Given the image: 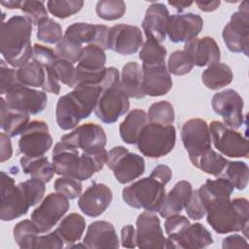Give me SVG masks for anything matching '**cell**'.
I'll use <instances>...</instances> for the list:
<instances>
[{"instance_id":"1","label":"cell","mask_w":249,"mask_h":249,"mask_svg":"<svg viewBox=\"0 0 249 249\" xmlns=\"http://www.w3.org/2000/svg\"><path fill=\"white\" fill-rule=\"evenodd\" d=\"M206 210V221L218 233L241 231L248 236L249 203L244 197L231 196L201 198Z\"/></svg>"},{"instance_id":"2","label":"cell","mask_w":249,"mask_h":249,"mask_svg":"<svg viewBox=\"0 0 249 249\" xmlns=\"http://www.w3.org/2000/svg\"><path fill=\"white\" fill-rule=\"evenodd\" d=\"M32 22L25 16H14L1 24L0 52L12 67H21L32 59Z\"/></svg>"},{"instance_id":"3","label":"cell","mask_w":249,"mask_h":249,"mask_svg":"<svg viewBox=\"0 0 249 249\" xmlns=\"http://www.w3.org/2000/svg\"><path fill=\"white\" fill-rule=\"evenodd\" d=\"M101 91L100 86L85 85L77 86L72 91L60 96L55 107L57 125L63 130L77 127L94 110Z\"/></svg>"},{"instance_id":"4","label":"cell","mask_w":249,"mask_h":249,"mask_svg":"<svg viewBox=\"0 0 249 249\" xmlns=\"http://www.w3.org/2000/svg\"><path fill=\"white\" fill-rule=\"evenodd\" d=\"M164 186L152 176L145 177L124 188L123 199L133 208L159 212L166 195Z\"/></svg>"},{"instance_id":"5","label":"cell","mask_w":249,"mask_h":249,"mask_svg":"<svg viewBox=\"0 0 249 249\" xmlns=\"http://www.w3.org/2000/svg\"><path fill=\"white\" fill-rule=\"evenodd\" d=\"M176 130L171 125H160L148 123L143 128L138 141L139 152L151 159H158L168 155L174 148Z\"/></svg>"},{"instance_id":"6","label":"cell","mask_w":249,"mask_h":249,"mask_svg":"<svg viewBox=\"0 0 249 249\" xmlns=\"http://www.w3.org/2000/svg\"><path fill=\"white\" fill-rule=\"evenodd\" d=\"M106 164L121 184L134 181L145 171L144 159L135 153H130L124 146H116L107 152Z\"/></svg>"},{"instance_id":"7","label":"cell","mask_w":249,"mask_h":249,"mask_svg":"<svg viewBox=\"0 0 249 249\" xmlns=\"http://www.w3.org/2000/svg\"><path fill=\"white\" fill-rule=\"evenodd\" d=\"M129 97L121 88L120 81L106 86L97 100L94 114L104 124H114L127 113L129 109Z\"/></svg>"},{"instance_id":"8","label":"cell","mask_w":249,"mask_h":249,"mask_svg":"<svg viewBox=\"0 0 249 249\" xmlns=\"http://www.w3.org/2000/svg\"><path fill=\"white\" fill-rule=\"evenodd\" d=\"M224 43L232 53H242L246 56L249 50V10L243 1L238 11L233 13L222 32Z\"/></svg>"},{"instance_id":"9","label":"cell","mask_w":249,"mask_h":249,"mask_svg":"<svg viewBox=\"0 0 249 249\" xmlns=\"http://www.w3.org/2000/svg\"><path fill=\"white\" fill-rule=\"evenodd\" d=\"M208 127L211 142L219 152L230 158H248V142L241 133L219 121L211 122Z\"/></svg>"},{"instance_id":"10","label":"cell","mask_w":249,"mask_h":249,"mask_svg":"<svg viewBox=\"0 0 249 249\" xmlns=\"http://www.w3.org/2000/svg\"><path fill=\"white\" fill-rule=\"evenodd\" d=\"M30 205L18 185L5 171H1V206L0 219L13 221L25 215Z\"/></svg>"},{"instance_id":"11","label":"cell","mask_w":249,"mask_h":249,"mask_svg":"<svg viewBox=\"0 0 249 249\" xmlns=\"http://www.w3.org/2000/svg\"><path fill=\"white\" fill-rule=\"evenodd\" d=\"M60 142L68 147L87 153H97L105 149L107 136L104 128L94 123H87L63 135Z\"/></svg>"},{"instance_id":"12","label":"cell","mask_w":249,"mask_h":249,"mask_svg":"<svg viewBox=\"0 0 249 249\" xmlns=\"http://www.w3.org/2000/svg\"><path fill=\"white\" fill-rule=\"evenodd\" d=\"M53 145V137L44 121H31L20 133L18 150L24 157L44 156Z\"/></svg>"},{"instance_id":"13","label":"cell","mask_w":249,"mask_h":249,"mask_svg":"<svg viewBox=\"0 0 249 249\" xmlns=\"http://www.w3.org/2000/svg\"><path fill=\"white\" fill-rule=\"evenodd\" d=\"M181 139L193 164L204 152L211 149L208 124L204 120L199 118L188 120L183 124Z\"/></svg>"},{"instance_id":"14","label":"cell","mask_w":249,"mask_h":249,"mask_svg":"<svg viewBox=\"0 0 249 249\" xmlns=\"http://www.w3.org/2000/svg\"><path fill=\"white\" fill-rule=\"evenodd\" d=\"M69 209V201L59 193L49 194L31 213V220L41 233H48Z\"/></svg>"},{"instance_id":"15","label":"cell","mask_w":249,"mask_h":249,"mask_svg":"<svg viewBox=\"0 0 249 249\" xmlns=\"http://www.w3.org/2000/svg\"><path fill=\"white\" fill-rule=\"evenodd\" d=\"M211 106L230 128L236 129L243 124V99L237 91L227 89L215 93L211 100Z\"/></svg>"},{"instance_id":"16","label":"cell","mask_w":249,"mask_h":249,"mask_svg":"<svg viewBox=\"0 0 249 249\" xmlns=\"http://www.w3.org/2000/svg\"><path fill=\"white\" fill-rule=\"evenodd\" d=\"M9 108L37 115L42 113L48 103L45 91L37 90L21 85L20 83L13 87L4 96Z\"/></svg>"},{"instance_id":"17","label":"cell","mask_w":249,"mask_h":249,"mask_svg":"<svg viewBox=\"0 0 249 249\" xmlns=\"http://www.w3.org/2000/svg\"><path fill=\"white\" fill-rule=\"evenodd\" d=\"M142 45L143 35L139 27L129 24H117L109 28L107 47L117 53L133 54Z\"/></svg>"},{"instance_id":"18","label":"cell","mask_w":249,"mask_h":249,"mask_svg":"<svg viewBox=\"0 0 249 249\" xmlns=\"http://www.w3.org/2000/svg\"><path fill=\"white\" fill-rule=\"evenodd\" d=\"M137 247L142 249L164 248L166 238L163 235L159 217L154 212L144 211L136 219Z\"/></svg>"},{"instance_id":"19","label":"cell","mask_w":249,"mask_h":249,"mask_svg":"<svg viewBox=\"0 0 249 249\" xmlns=\"http://www.w3.org/2000/svg\"><path fill=\"white\" fill-rule=\"evenodd\" d=\"M203 28L202 18L194 13L175 14L169 17L167 35L172 43L189 42L200 33Z\"/></svg>"},{"instance_id":"20","label":"cell","mask_w":249,"mask_h":249,"mask_svg":"<svg viewBox=\"0 0 249 249\" xmlns=\"http://www.w3.org/2000/svg\"><path fill=\"white\" fill-rule=\"evenodd\" d=\"M113 199L111 189L102 183H92L79 197L80 210L89 217H98L109 207Z\"/></svg>"},{"instance_id":"21","label":"cell","mask_w":249,"mask_h":249,"mask_svg":"<svg viewBox=\"0 0 249 249\" xmlns=\"http://www.w3.org/2000/svg\"><path fill=\"white\" fill-rule=\"evenodd\" d=\"M184 51L191 57L194 65L198 67L210 66L220 62L221 53L216 41L210 36L195 38L187 42Z\"/></svg>"},{"instance_id":"22","label":"cell","mask_w":249,"mask_h":249,"mask_svg":"<svg viewBox=\"0 0 249 249\" xmlns=\"http://www.w3.org/2000/svg\"><path fill=\"white\" fill-rule=\"evenodd\" d=\"M109 27L103 24H90L88 22H75L69 25L63 36L70 38L79 44H93L104 51L107 47Z\"/></svg>"},{"instance_id":"23","label":"cell","mask_w":249,"mask_h":249,"mask_svg":"<svg viewBox=\"0 0 249 249\" xmlns=\"http://www.w3.org/2000/svg\"><path fill=\"white\" fill-rule=\"evenodd\" d=\"M169 12L163 3H153L146 10L142 28L147 38L159 43L165 40L169 20Z\"/></svg>"},{"instance_id":"24","label":"cell","mask_w":249,"mask_h":249,"mask_svg":"<svg viewBox=\"0 0 249 249\" xmlns=\"http://www.w3.org/2000/svg\"><path fill=\"white\" fill-rule=\"evenodd\" d=\"M141 69L142 90L145 96H161L171 89L172 79L166 65H142Z\"/></svg>"},{"instance_id":"25","label":"cell","mask_w":249,"mask_h":249,"mask_svg":"<svg viewBox=\"0 0 249 249\" xmlns=\"http://www.w3.org/2000/svg\"><path fill=\"white\" fill-rule=\"evenodd\" d=\"M213 243L208 230L200 223L191 224L181 234L174 238H166L164 248L200 249Z\"/></svg>"},{"instance_id":"26","label":"cell","mask_w":249,"mask_h":249,"mask_svg":"<svg viewBox=\"0 0 249 249\" xmlns=\"http://www.w3.org/2000/svg\"><path fill=\"white\" fill-rule=\"evenodd\" d=\"M85 245L90 249L112 248L120 246L114 226L107 221H94L87 230L84 237Z\"/></svg>"},{"instance_id":"27","label":"cell","mask_w":249,"mask_h":249,"mask_svg":"<svg viewBox=\"0 0 249 249\" xmlns=\"http://www.w3.org/2000/svg\"><path fill=\"white\" fill-rule=\"evenodd\" d=\"M52 163L55 174L77 179L81 165L80 150L68 147L59 141L53 150Z\"/></svg>"},{"instance_id":"28","label":"cell","mask_w":249,"mask_h":249,"mask_svg":"<svg viewBox=\"0 0 249 249\" xmlns=\"http://www.w3.org/2000/svg\"><path fill=\"white\" fill-rule=\"evenodd\" d=\"M193 191V186L189 181L181 180L177 182L172 190L165 195L163 203L159 210L160 215L162 218H167L179 214L188 204Z\"/></svg>"},{"instance_id":"29","label":"cell","mask_w":249,"mask_h":249,"mask_svg":"<svg viewBox=\"0 0 249 249\" xmlns=\"http://www.w3.org/2000/svg\"><path fill=\"white\" fill-rule=\"evenodd\" d=\"M0 126L10 137H15L21 133L29 123V114L11 109L8 107L5 98H0Z\"/></svg>"},{"instance_id":"30","label":"cell","mask_w":249,"mask_h":249,"mask_svg":"<svg viewBox=\"0 0 249 249\" xmlns=\"http://www.w3.org/2000/svg\"><path fill=\"white\" fill-rule=\"evenodd\" d=\"M148 124V116L141 109L131 110L121 123L119 131L122 140L126 144H137L138 138Z\"/></svg>"},{"instance_id":"31","label":"cell","mask_w":249,"mask_h":249,"mask_svg":"<svg viewBox=\"0 0 249 249\" xmlns=\"http://www.w3.org/2000/svg\"><path fill=\"white\" fill-rule=\"evenodd\" d=\"M121 88L131 98H144L142 90V69L135 61H129L123 66L121 79Z\"/></svg>"},{"instance_id":"32","label":"cell","mask_w":249,"mask_h":249,"mask_svg":"<svg viewBox=\"0 0 249 249\" xmlns=\"http://www.w3.org/2000/svg\"><path fill=\"white\" fill-rule=\"evenodd\" d=\"M105 51L99 46L90 44L83 48L76 69L82 72L95 73L105 68Z\"/></svg>"},{"instance_id":"33","label":"cell","mask_w":249,"mask_h":249,"mask_svg":"<svg viewBox=\"0 0 249 249\" xmlns=\"http://www.w3.org/2000/svg\"><path fill=\"white\" fill-rule=\"evenodd\" d=\"M19 163L25 174L30 175L32 178L40 179L45 183L50 182L55 173L53 163L45 156L38 158L23 156L20 158Z\"/></svg>"},{"instance_id":"34","label":"cell","mask_w":249,"mask_h":249,"mask_svg":"<svg viewBox=\"0 0 249 249\" xmlns=\"http://www.w3.org/2000/svg\"><path fill=\"white\" fill-rule=\"evenodd\" d=\"M233 74L229 65L226 63H214L208 66L201 74V80L204 86L209 89H220L232 81Z\"/></svg>"},{"instance_id":"35","label":"cell","mask_w":249,"mask_h":249,"mask_svg":"<svg viewBox=\"0 0 249 249\" xmlns=\"http://www.w3.org/2000/svg\"><path fill=\"white\" fill-rule=\"evenodd\" d=\"M49 70L48 65H43L30 59L27 63L18 69V82L29 88H43Z\"/></svg>"},{"instance_id":"36","label":"cell","mask_w":249,"mask_h":249,"mask_svg":"<svg viewBox=\"0 0 249 249\" xmlns=\"http://www.w3.org/2000/svg\"><path fill=\"white\" fill-rule=\"evenodd\" d=\"M86 229L85 218L78 213H70L62 219L56 228L65 242L72 244L79 241Z\"/></svg>"},{"instance_id":"37","label":"cell","mask_w":249,"mask_h":249,"mask_svg":"<svg viewBox=\"0 0 249 249\" xmlns=\"http://www.w3.org/2000/svg\"><path fill=\"white\" fill-rule=\"evenodd\" d=\"M167 51L160 43L154 39L147 38L139 53V58L143 66L165 65Z\"/></svg>"},{"instance_id":"38","label":"cell","mask_w":249,"mask_h":249,"mask_svg":"<svg viewBox=\"0 0 249 249\" xmlns=\"http://www.w3.org/2000/svg\"><path fill=\"white\" fill-rule=\"evenodd\" d=\"M14 239L21 249H32L38 233L39 228L32 220H22L18 222L13 230Z\"/></svg>"},{"instance_id":"39","label":"cell","mask_w":249,"mask_h":249,"mask_svg":"<svg viewBox=\"0 0 249 249\" xmlns=\"http://www.w3.org/2000/svg\"><path fill=\"white\" fill-rule=\"evenodd\" d=\"M228 162L229 160L226 158L216 153L214 150L209 149L204 152L193 165L207 174L220 177Z\"/></svg>"},{"instance_id":"40","label":"cell","mask_w":249,"mask_h":249,"mask_svg":"<svg viewBox=\"0 0 249 249\" xmlns=\"http://www.w3.org/2000/svg\"><path fill=\"white\" fill-rule=\"evenodd\" d=\"M220 177L228 180L233 188H236L237 190H244L248 185L249 179L248 165L244 161L229 160Z\"/></svg>"},{"instance_id":"41","label":"cell","mask_w":249,"mask_h":249,"mask_svg":"<svg viewBox=\"0 0 249 249\" xmlns=\"http://www.w3.org/2000/svg\"><path fill=\"white\" fill-rule=\"evenodd\" d=\"M148 121L152 124L160 125H171L174 123V108L167 100L153 103L148 111Z\"/></svg>"},{"instance_id":"42","label":"cell","mask_w":249,"mask_h":249,"mask_svg":"<svg viewBox=\"0 0 249 249\" xmlns=\"http://www.w3.org/2000/svg\"><path fill=\"white\" fill-rule=\"evenodd\" d=\"M37 39L46 44H57L62 38V28L51 18L41 19L37 24Z\"/></svg>"},{"instance_id":"43","label":"cell","mask_w":249,"mask_h":249,"mask_svg":"<svg viewBox=\"0 0 249 249\" xmlns=\"http://www.w3.org/2000/svg\"><path fill=\"white\" fill-rule=\"evenodd\" d=\"M96 15L104 20H116L125 13V4L122 0H101L95 6Z\"/></svg>"},{"instance_id":"44","label":"cell","mask_w":249,"mask_h":249,"mask_svg":"<svg viewBox=\"0 0 249 249\" xmlns=\"http://www.w3.org/2000/svg\"><path fill=\"white\" fill-rule=\"evenodd\" d=\"M84 6V1L82 0H69V1H54L50 0L47 2V8L49 12L58 18H67L72 15L77 14L81 11Z\"/></svg>"},{"instance_id":"45","label":"cell","mask_w":249,"mask_h":249,"mask_svg":"<svg viewBox=\"0 0 249 249\" xmlns=\"http://www.w3.org/2000/svg\"><path fill=\"white\" fill-rule=\"evenodd\" d=\"M167 70L175 76H182L191 72L194 63L188 53L183 51H174L168 57Z\"/></svg>"},{"instance_id":"46","label":"cell","mask_w":249,"mask_h":249,"mask_svg":"<svg viewBox=\"0 0 249 249\" xmlns=\"http://www.w3.org/2000/svg\"><path fill=\"white\" fill-rule=\"evenodd\" d=\"M82 50L83 48L81 44L63 36L56 44L55 53L57 57L75 63L78 62L82 53Z\"/></svg>"},{"instance_id":"47","label":"cell","mask_w":249,"mask_h":249,"mask_svg":"<svg viewBox=\"0 0 249 249\" xmlns=\"http://www.w3.org/2000/svg\"><path fill=\"white\" fill-rule=\"evenodd\" d=\"M18 186L22 190L30 206L36 205L43 199L46 187L45 182H43L42 180L31 177L24 182H20Z\"/></svg>"},{"instance_id":"48","label":"cell","mask_w":249,"mask_h":249,"mask_svg":"<svg viewBox=\"0 0 249 249\" xmlns=\"http://www.w3.org/2000/svg\"><path fill=\"white\" fill-rule=\"evenodd\" d=\"M53 68L59 82L66 85L69 88H75L76 86V67L74 63L56 57L53 63Z\"/></svg>"},{"instance_id":"49","label":"cell","mask_w":249,"mask_h":249,"mask_svg":"<svg viewBox=\"0 0 249 249\" xmlns=\"http://www.w3.org/2000/svg\"><path fill=\"white\" fill-rule=\"evenodd\" d=\"M53 188L56 193H59L66 196L68 199H74L82 194L81 181L68 176H62L54 181Z\"/></svg>"},{"instance_id":"50","label":"cell","mask_w":249,"mask_h":249,"mask_svg":"<svg viewBox=\"0 0 249 249\" xmlns=\"http://www.w3.org/2000/svg\"><path fill=\"white\" fill-rule=\"evenodd\" d=\"M20 10L25 17L36 25L41 19L48 18V13L43 1H22Z\"/></svg>"},{"instance_id":"51","label":"cell","mask_w":249,"mask_h":249,"mask_svg":"<svg viewBox=\"0 0 249 249\" xmlns=\"http://www.w3.org/2000/svg\"><path fill=\"white\" fill-rule=\"evenodd\" d=\"M18 70L15 68H9L4 59L0 61V92L5 95L13 87L18 84Z\"/></svg>"},{"instance_id":"52","label":"cell","mask_w":249,"mask_h":249,"mask_svg":"<svg viewBox=\"0 0 249 249\" xmlns=\"http://www.w3.org/2000/svg\"><path fill=\"white\" fill-rule=\"evenodd\" d=\"M190 221L183 215H172L166 218L164 222V230L168 238H174L181 234L189 226Z\"/></svg>"},{"instance_id":"53","label":"cell","mask_w":249,"mask_h":249,"mask_svg":"<svg viewBox=\"0 0 249 249\" xmlns=\"http://www.w3.org/2000/svg\"><path fill=\"white\" fill-rule=\"evenodd\" d=\"M64 239L59 234L57 230L55 229L53 231L44 234V235H38L35 239L33 248L35 249H60L64 247Z\"/></svg>"},{"instance_id":"54","label":"cell","mask_w":249,"mask_h":249,"mask_svg":"<svg viewBox=\"0 0 249 249\" xmlns=\"http://www.w3.org/2000/svg\"><path fill=\"white\" fill-rule=\"evenodd\" d=\"M188 217L192 220H200L206 214L203 202L200 199L197 190L193 191L191 198L185 207Z\"/></svg>"},{"instance_id":"55","label":"cell","mask_w":249,"mask_h":249,"mask_svg":"<svg viewBox=\"0 0 249 249\" xmlns=\"http://www.w3.org/2000/svg\"><path fill=\"white\" fill-rule=\"evenodd\" d=\"M57 55L55 52H53L52 49L45 47L43 45L34 44L33 46V53H32V59L37 61L40 64H52L55 59Z\"/></svg>"},{"instance_id":"56","label":"cell","mask_w":249,"mask_h":249,"mask_svg":"<svg viewBox=\"0 0 249 249\" xmlns=\"http://www.w3.org/2000/svg\"><path fill=\"white\" fill-rule=\"evenodd\" d=\"M121 242L122 246L125 248L137 247L136 230L131 225L124 226L121 231Z\"/></svg>"},{"instance_id":"57","label":"cell","mask_w":249,"mask_h":249,"mask_svg":"<svg viewBox=\"0 0 249 249\" xmlns=\"http://www.w3.org/2000/svg\"><path fill=\"white\" fill-rule=\"evenodd\" d=\"M150 176H152L161 184L166 185L172 177V171L167 165L159 164L152 170Z\"/></svg>"},{"instance_id":"58","label":"cell","mask_w":249,"mask_h":249,"mask_svg":"<svg viewBox=\"0 0 249 249\" xmlns=\"http://www.w3.org/2000/svg\"><path fill=\"white\" fill-rule=\"evenodd\" d=\"M13 154V148L10 136L5 132L0 134V161L4 162L8 160Z\"/></svg>"},{"instance_id":"59","label":"cell","mask_w":249,"mask_h":249,"mask_svg":"<svg viewBox=\"0 0 249 249\" xmlns=\"http://www.w3.org/2000/svg\"><path fill=\"white\" fill-rule=\"evenodd\" d=\"M247 246H248L247 240L239 234L229 235L223 239V243H222V247L224 249H226V248L227 249L243 248V247H247Z\"/></svg>"},{"instance_id":"60","label":"cell","mask_w":249,"mask_h":249,"mask_svg":"<svg viewBox=\"0 0 249 249\" xmlns=\"http://www.w3.org/2000/svg\"><path fill=\"white\" fill-rule=\"evenodd\" d=\"M196 6L200 11L203 12H213L215 11L221 4V1L214 0V1H196Z\"/></svg>"},{"instance_id":"61","label":"cell","mask_w":249,"mask_h":249,"mask_svg":"<svg viewBox=\"0 0 249 249\" xmlns=\"http://www.w3.org/2000/svg\"><path fill=\"white\" fill-rule=\"evenodd\" d=\"M194 2H192V1H190V2H173V1H169L168 2V4L169 5H171V6H173L179 13H181L182 11H184L186 8H188V7H190L192 4H193Z\"/></svg>"},{"instance_id":"62","label":"cell","mask_w":249,"mask_h":249,"mask_svg":"<svg viewBox=\"0 0 249 249\" xmlns=\"http://www.w3.org/2000/svg\"><path fill=\"white\" fill-rule=\"evenodd\" d=\"M0 3H1L2 6L8 8V9H20L22 1L10 0V1H1Z\"/></svg>"}]
</instances>
